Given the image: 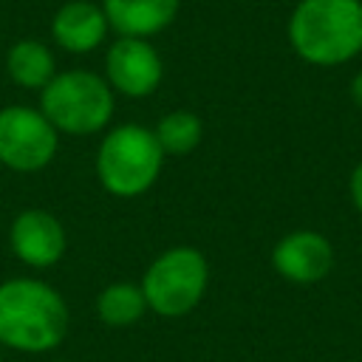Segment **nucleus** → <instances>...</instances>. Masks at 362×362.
Instances as JSON below:
<instances>
[{
  "instance_id": "2",
  "label": "nucleus",
  "mask_w": 362,
  "mask_h": 362,
  "mask_svg": "<svg viewBox=\"0 0 362 362\" xmlns=\"http://www.w3.org/2000/svg\"><path fill=\"white\" fill-rule=\"evenodd\" d=\"M288 45L317 68H337L362 54V0H297Z\"/></svg>"
},
{
  "instance_id": "4",
  "label": "nucleus",
  "mask_w": 362,
  "mask_h": 362,
  "mask_svg": "<svg viewBox=\"0 0 362 362\" xmlns=\"http://www.w3.org/2000/svg\"><path fill=\"white\" fill-rule=\"evenodd\" d=\"M40 110L62 136H96L110 127L116 110V93L105 76L71 68L40 90Z\"/></svg>"
},
{
  "instance_id": "10",
  "label": "nucleus",
  "mask_w": 362,
  "mask_h": 362,
  "mask_svg": "<svg viewBox=\"0 0 362 362\" xmlns=\"http://www.w3.org/2000/svg\"><path fill=\"white\" fill-rule=\"evenodd\" d=\"M110 25L102 11V6L90 0H71L57 8L51 20V37L54 42L68 54H88L99 48L107 37Z\"/></svg>"
},
{
  "instance_id": "8",
  "label": "nucleus",
  "mask_w": 362,
  "mask_h": 362,
  "mask_svg": "<svg viewBox=\"0 0 362 362\" xmlns=\"http://www.w3.org/2000/svg\"><path fill=\"white\" fill-rule=\"evenodd\" d=\"M8 249L28 269H51L68 252V232L54 212L28 206L8 223Z\"/></svg>"
},
{
  "instance_id": "17",
  "label": "nucleus",
  "mask_w": 362,
  "mask_h": 362,
  "mask_svg": "<svg viewBox=\"0 0 362 362\" xmlns=\"http://www.w3.org/2000/svg\"><path fill=\"white\" fill-rule=\"evenodd\" d=\"M59 362H68V359H59Z\"/></svg>"
},
{
  "instance_id": "1",
  "label": "nucleus",
  "mask_w": 362,
  "mask_h": 362,
  "mask_svg": "<svg viewBox=\"0 0 362 362\" xmlns=\"http://www.w3.org/2000/svg\"><path fill=\"white\" fill-rule=\"evenodd\" d=\"M71 328L68 300L42 277H8L0 283V348L48 354Z\"/></svg>"
},
{
  "instance_id": "15",
  "label": "nucleus",
  "mask_w": 362,
  "mask_h": 362,
  "mask_svg": "<svg viewBox=\"0 0 362 362\" xmlns=\"http://www.w3.org/2000/svg\"><path fill=\"white\" fill-rule=\"evenodd\" d=\"M348 189H351V201H354V206L362 212V161L354 167L351 181H348Z\"/></svg>"
},
{
  "instance_id": "6",
  "label": "nucleus",
  "mask_w": 362,
  "mask_h": 362,
  "mask_svg": "<svg viewBox=\"0 0 362 362\" xmlns=\"http://www.w3.org/2000/svg\"><path fill=\"white\" fill-rule=\"evenodd\" d=\"M59 150V133L40 107H0V164L11 173H40Z\"/></svg>"
},
{
  "instance_id": "14",
  "label": "nucleus",
  "mask_w": 362,
  "mask_h": 362,
  "mask_svg": "<svg viewBox=\"0 0 362 362\" xmlns=\"http://www.w3.org/2000/svg\"><path fill=\"white\" fill-rule=\"evenodd\" d=\"M164 156H189L204 141V122L192 110H170L153 127Z\"/></svg>"
},
{
  "instance_id": "11",
  "label": "nucleus",
  "mask_w": 362,
  "mask_h": 362,
  "mask_svg": "<svg viewBox=\"0 0 362 362\" xmlns=\"http://www.w3.org/2000/svg\"><path fill=\"white\" fill-rule=\"evenodd\" d=\"M181 8V0H102L107 25L119 37H141L164 31Z\"/></svg>"
},
{
  "instance_id": "9",
  "label": "nucleus",
  "mask_w": 362,
  "mask_h": 362,
  "mask_svg": "<svg viewBox=\"0 0 362 362\" xmlns=\"http://www.w3.org/2000/svg\"><path fill=\"white\" fill-rule=\"evenodd\" d=\"M272 266L283 280L311 286L328 277V272L334 269V246L322 232L294 229L274 243Z\"/></svg>"
},
{
  "instance_id": "12",
  "label": "nucleus",
  "mask_w": 362,
  "mask_h": 362,
  "mask_svg": "<svg viewBox=\"0 0 362 362\" xmlns=\"http://www.w3.org/2000/svg\"><path fill=\"white\" fill-rule=\"evenodd\" d=\"M6 71H8V79L17 88L42 90L57 76V62H54V54L45 42L20 40L6 54Z\"/></svg>"
},
{
  "instance_id": "16",
  "label": "nucleus",
  "mask_w": 362,
  "mask_h": 362,
  "mask_svg": "<svg viewBox=\"0 0 362 362\" xmlns=\"http://www.w3.org/2000/svg\"><path fill=\"white\" fill-rule=\"evenodd\" d=\"M348 90H351L354 105L362 110V71H356V74H354V79H351V88H348Z\"/></svg>"
},
{
  "instance_id": "13",
  "label": "nucleus",
  "mask_w": 362,
  "mask_h": 362,
  "mask_svg": "<svg viewBox=\"0 0 362 362\" xmlns=\"http://www.w3.org/2000/svg\"><path fill=\"white\" fill-rule=\"evenodd\" d=\"M147 311L144 291L133 280H113L96 294V317L107 328H130L141 322Z\"/></svg>"
},
{
  "instance_id": "5",
  "label": "nucleus",
  "mask_w": 362,
  "mask_h": 362,
  "mask_svg": "<svg viewBox=\"0 0 362 362\" xmlns=\"http://www.w3.org/2000/svg\"><path fill=\"white\" fill-rule=\"evenodd\" d=\"M147 308L164 320L187 317L209 288V260L201 249L178 243L158 252L139 280Z\"/></svg>"
},
{
  "instance_id": "3",
  "label": "nucleus",
  "mask_w": 362,
  "mask_h": 362,
  "mask_svg": "<svg viewBox=\"0 0 362 362\" xmlns=\"http://www.w3.org/2000/svg\"><path fill=\"white\" fill-rule=\"evenodd\" d=\"M164 150L153 127L124 122L107 127L96 147V178L113 198H139L158 181L164 170Z\"/></svg>"
},
{
  "instance_id": "7",
  "label": "nucleus",
  "mask_w": 362,
  "mask_h": 362,
  "mask_svg": "<svg viewBox=\"0 0 362 362\" xmlns=\"http://www.w3.org/2000/svg\"><path fill=\"white\" fill-rule=\"evenodd\" d=\"M164 76V62L150 40L141 37H116L105 54V79L113 93L144 99L150 96Z\"/></svg>"
}]
</instances>
